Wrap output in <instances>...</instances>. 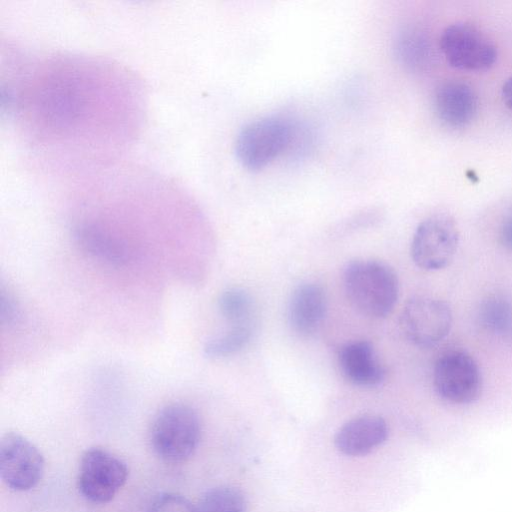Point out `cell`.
<instances>
[{"label": "cell", "instance_id": "6da1fadb", "mask_svg": "<svg viewBox=\"0 0 512 512\" xmlns=\"http://www.w3.org/2000/svg\"><path fill=\"white\" fill-rule=\"evenodd\" d=\"M94 70V63L72 62L70 58L45 61L35 71L28 72L14 100L25 129L36 138L38 145L64 146L100 144L97 137L109 136L111 121L118 125V88L107 86L108 73Z\"/></svg>", "mask_w": 512, "mask_h": 512}, {"label": "cell", "instance_id": "7a4b0ae2", "mask_svg": "<svg viewBox=\"0 0 512 512\" xmlns=\"http://www.w3.org/2000/svg\"><path fill=\"white\" fill-rule=\"evenodd\" d=\"M343 285L352 306L368 317L388 316L398 300L397 275L381 261L357 259L349 262L343 272Z\"/></svg>", "mask_w": 512, "mask_h": 512}, {"label": "cell", "instance_id": "3957f363", "mask_svg": "<svg viewBox=\"0 0 512 512\" xmlns=\"http://www.w3.org/2000/svg\"><path fill=\"white\" fill-rule=\"evenodd\" d=\"M201 437L197 412L187 404L171 403L155 416L150 441L155 453L171 463L188 459L196 450Z\"/></svg>", "mask_w": 512, "mask_h": 512}, {"label": "cell", "instance_id": "277c9868", "mask_svg": "<svg viewBox=\"0 0 512 512\" xmlns=\"http://www.w3.org/2000/svg\"><path fill=\"white\" fill-rule=\"evenodd\" d=\"M295 135L292 123L282 117L251 121L236 136V158L247 170H261L292 145Z\"/></svg>", "mask_w": 512, "mask_h": 512}, {"label": "cell", "instance_id": "5b68a950", "mask_svg": "<svg viewBox=\"0 0 512 512\" xmlns=\"http://www.w3.org/2000/svg\"><path fill=\"white\" fill-rule=\"evenodd\" d=\"M433 384L437 394L453 404H469L481 395L483 379L477 361L468 352H444L435 362Z\"/></svg>", "mask_w": 512, "mask_h": 512}, {"label": "cell", "instance_id": "8992f818", "mask_svg": "<svg viewBox=\"0 0 512 512\" xmlns=\"http://www.w3.org/2000/svg\"><path fill=\"white\" fill-rule=\"evenodd\" d=\"M459 230L448 215L437 214L423 220L411 242V257L421 269L441 270L454 259L459 245Z\"/></svg>", "mask_w": 512, "mask_h": 512}, {"label": "cell", "instance_id": "52a82bcc", "mask_svg": "<svg viewBox=\"0 0 512 512\" xmlns=\"http://www.w3.org/2000/svg\"><path fill=\"white\" fill-rule=\"evenodd\" d=\"M453 316L450 306L433 296L409 299L400 315L401 330L412 344L421 348L437 345L450 332Z\"/></svg>", "mask_w": 512, "mask_h": 512}, {"label": "cell", "instance_id": "ba28073f", "mask_svg": "<svg viewBox=\"0 0 512 512\" xmlns=\"http://www.w3.org/2000/svg\"><path fill=\"white\" fill-rule=\"evenodd\" d=\"M128 477L125 462L105 449L93 447L82 455L78 472V489L93 503L111 501Z\"/></svg>", "mask_w": 512, "mask_h": 512}, {"label": "cell", "instance_id": "9c48e42d", "mask_svg": "<svg viewBox=\"0 0 512 512\" xmlns=\"http://www.w3.org/2000/svg\"><path fill=\"white\" fill-rule=\"evenodd\" d=\"M440 48L446 61L458 69H486L493 65L497 57L492 40L468 23L447 26L440 37Z\"/></svg>", "mask_w": 512, "mask_h": 512}, {"label": "cell", "instance_id": "30bf717a", "mask_svg": "<svg viewBox=\"0 0 512 512\" xmlns=\"http://www.w3.org/2000/svg\"><path fill=\"white\" fill-rule=\"evenodd\" d=\"M45 461L39 449L24 436L8 432L0 441V474L12 490L27 491L42 479Z\"/></svg>", "mask_w": 512, "mask_h": 512}, {"label": "cell", "instance_id": "8fae6325", "mask_svg": "<svg viewBox=\"0 0 512 512\" xmlns=\"http://www.w3.org/2000/svg\"><path fill=\"white\" fill-rule=\"evenodd\" d=\"M388 436L386 421L376 415H362L347 421L335 436L337 449L345 455L361 456L380 446Z\"/></svg>", "mask_w": 512, "mask_h": 512}, {"label": "cell", "instance_id": "7c38bea8", "mask_svg": "<svg viewBox=\"0 0 512 512\" xmlns=\"http://www.w3.org/2000/svg\"><path fill=\"white\" fill-rule=\"evenodd\" d=\"M74 239L84 252L109 265L123 266L132 256L123 239L97 223H79L74 229Z\"/></svg>", "mask_w": 512, "mask_h": 512}, {"label": "cell", "instance_id": "4fadbf2b", "mask_svg": "<svg viewBox=\"0 0 512 512\" xmlns=\"http://www.w3.org/2000/svg\"><path fill=\"white\" fill-rule=\"evenodd\" d=\"M343 376L359 387H375L385 379V369L378 362L373 346L368 341H354L343 345L338 353Z\"/></svg>", "mask_w": 512, "mask_h": 512}, {"label": "cell", "instance_id": "5bb4252c", "mask_svg": "<svg viewBox=\"0 0 512 512\" xmlns=\"http://www.w3.org/2000/svg\"><path fill=\"white\" fill-rule=\"evenodd\" d=\"M327 310L323 288L316 283H303L292 292L288 304L291 328L301 335L313 333L322 323Z\"/></svg>", "mask_w": 512, "mask_h": 512}, {"label": "cell", "instance_id": "9a60e30c", "mask_svg": "<svg viewBox=\"0 0 512 512\" xmlns=\"http://www.w3.org/2000/svg\"><path fill=\"white\" fill-rule=\"evenodd\" d=\"M435 109L439 118L451 127H463L477 111V96L466 83L448 81L441 84L434 97Z\"/></svg>", "mask_w": 512, "mask_h": 512}, {"label": "cell", "instance_id": "2e32d148", "mask_svg": "<svg viewBox=\"0 0 512 512\" xmlns=\"http://www.w3.org/2000/svg\"><path fill=\"white\" fill-rule=\"evenodd\" d=\"M478 318L482 328L501 339L512 338V303L501 295H491L480 305Z\"/></svg>", "mask_w": 512, "mask_h": 512}, {"label": "cell", "instance_id": "e0dca14e", "mask_svg": "<svg viewBox=\"0 0 512 512\" xmlns=\"http://www.w3.org/2000/svg\"><path fill=\"white\" fill-rule=\"evenodd\" d=\"M218 308L231 325L254 323L255 306L251 295L242 288H229L221 293Z\"/></svg>", "mask_w": 512, "mask_h": 512}, {"label": "cell", "instance_id": "ac0fdd59", "mask_svg": "<svg viewBox=\"0 0 512 512\" xmlns=\"http://www.w3.org/2000/svg\"><path fill=\"white\" fill-rule=\"evenodd\" d=\"M254 323L231 325L223 334L208 340L204 345V354L211 358L233 355L243 349L250 341Z\"/></svg>", "mask_w": 512, "mask_h": 512}, {"label": "cell", "instance_id": "d6986e66", "mask_svg": "<svg viewBox=\"0 0 512 512\" xmlns=\"http://www.w3.org/2000/svg\"><path fill=\"white\" fill-rule=\"evenodd\" d=\"M195 512H246V500L239 489L219 486L201 497Z\"/></svg>", "mask_w": 512, "mask_h": 512}, {"label": "cell", "instance_id": "ffe728a7", "mask_svg": "<svg viewBox=\"0 0 512 512\" xmlns=\"http://www.w3.org/2000/svg\"><path fill=\"white\" fill-rule=\"evenodd\" d=\"M147 512H195V506L182 495L163 493L154 498Z\"/></svg>", "mask_w": 512, "mask_h": 512}, {"label": "cell", "instance_id": "44dd1931", "mask_svg": "<svg viewBox=\"0 0 512 512\" xmlns=\"http://www.w3.org/2000/svg\"><path fill=\"white\" fill-rule=\"evenodd\" d=\"M0 316L4 325H15L21 318V309L15 298L4 291L0 297Z\"/></svg>", "mask_w": 512, "mask_h": 512}, {"label": "cell", "instance_id": "7402d4cb", "mask_svg": "<svg viewBox=\"0 0 512 512\" xmlns=\"http://www.w3.org/2000/svg\"><path fill=\"white\" fill-rule=\"evenodd\" d=\"M500 242L506 250L512 252V214L501 225Z\"/></svg>", "mask_w": 512, "mask_h": 512}, {"label": "cell", "instance_id": "603a6c76", "mask_svg": "<svg viewBox=\"0 0 512 512\" xmlns=\"http://www.w3.org/2000/svg\"><path fill=\"white\" fill-rule=\"evenodd\" d=\"M502 98L506 105L512 109V77L508 78L502 86Z\"/></svg>", "mask_w": 512, "mask_h": 512}]
</instances>
